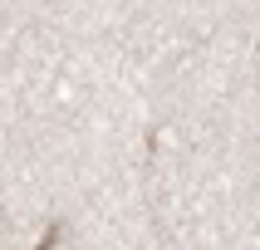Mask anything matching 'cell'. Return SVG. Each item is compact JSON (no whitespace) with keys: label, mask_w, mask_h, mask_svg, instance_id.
<instances>
[]
</instances>
